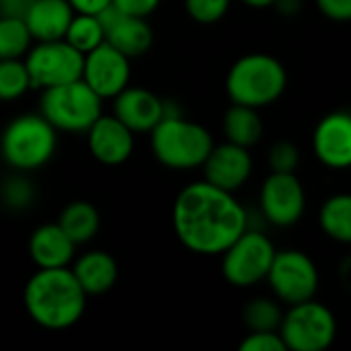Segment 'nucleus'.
<instances>
[{"label": "nucleus", "instance_id": "f257e3e1", "mask_svg": "<svg viewBox=\"0 0 351 351\" xmlns=\"http://www.w3.org/2000/svg\"><path fill=\"white\" fill-rule=\"evenodd\" d=\"M247 228V210L234 193L208 181L189 183L173 204V230L191 253L222 255Z\"/></svg>", "mask_w": 351, "mask_h": 351}, {"label": "nucleus", "instance_id": "f03ea898", "mask_svg": "<svg viewBox=\"0 0 351 351\" xmlns=\"http://www.w3.org/2000/svg\"><path fill=\"white\" fill-rule=\"evenodd\" d=\"M86 300L88 296L70 267L37 269L23 290V304L29 319L47 331L74 327L86 311Z\"/></svg>", "mask_w": 351, "mask_h": 351}, {"label": "nucleus", "instance_id": "7ed1b4c3", "mask_svg": "<svg viewBox=\"0 0 351 351\" xmlns=\"http://www.w3.org/2000/svg\"><path fill=\"white\" fill-rule=\"evenodd\" d=\"M212 146V134L204 125L181 117L169 103L165 117L150 130L152 154L171 171L202 169Z\"/></svg>", "mask_w": 351, "mask_h": 351}, {"label": "nucleus", "instance_id": "20e7f679", "mask_svg": "<svg viewBox=\"0 0 351 351\" xmlns=\"http://www.w3.org/2000/svg\"><path fill=\"white\" fill-rule=\"evenodd\" d=\"M288 86V72L284 64L269 53L241 56L226 74L228 99L237 105L263 109L276 103Z\"/></svg>", "mask_w": 351, "mask_h": 351}, {"label": "nucleus", "instance_id": "39448f33", "mask_svg": "<svg viewBox=\"0 0 351 351\" xmlns=\"http://www.w3.org/2000/svg\"><path fill=\"white\" fill-rule=\"evenodd\" d=\"M58 148V130L41 113L14 117L0 136V156L14 171L45 167Z\"/></svg>", "mask_w": 351, "mask_h": 351}, {"label": "nucleus", "instance_id": "423d86ee", "mask_svg": "<svg viewBox=\"0 0 351 351\" xmlns=\"http://www.w3.org/2000/svg\"><path fill=\"white\" fill-rule=\"evenodd\" d=\"M39 113L58 132L82 134L103 113V99L82 78H76L43 88Z\"/></svg>", "mask_w": 351, "mask_h": 351}, {"label": "nucleus", "instance_id": "0eeeda50", "mask_svg": "<svg viewBox=\"0 0 351 351\" xmlns=\"http://www.w3.org/2000/svg\"><path fill=\"white\" fill-rule=\"evenodd\" d=\"M278 333L290 351H325L337 335L335 315L315 298L290 304L282 315Z\"/></svg>", "mask_w": 351, "mask_h": 351}, {"label": "nucleus", "instance_id": "6e6552de", "mask_svg": "<svg viewBox=\"0 0 351 351\" xmlns=\"http://www.w3.org/2000/svg\"><path fill=\"white\" fill-rule=\"evenodd\" d=\"M276 255V247L259 230L247 228L220 257L222 276L230 286L251 288L267 278Z\"/></svg>", "mask_w": 351, "mask_h": 351}, {"label": "nucleus", "instance_id": "1a4fd4ad", "mask_svg": "<svg viewBox=\"0 0 351 351\" xmlns=\"http://www.w3.org/2000/svg\"><path fill=\"white\" fill-rule=\"evenodd\" d=\"M265 280L276 300L290 306L315 298L321 278L315 261L304 251L284 249L276 251Z\"/></svg>", "mask_w": 351, "mask_h": 351}, {"label": "nucleus", "instance_id": "9d476101", "mask_svg": "<svg viewBox=\"0 0 351 351\" xmlns=\"http://www.w3.org/2000/svg\"><path fill=\"white\" fill-rule=\"evenodd\" d=\"M84 56L66 39L37 41L23 56L31 88H49L80 78Z\"/></svg>", "mask_w": 351, "mask_h": 351}, {"label": "nucleus", "instance_id": "9b49d317", "mask_svg": "<svg viewBox=\"0 0 351 351\" xmlns=\"http://www.w3.org/2000/svg\"><path fill=\"white\" fill-rule=\"evenodd\" d=\"M259 208L263 218L278 228L298 224L306 210V191L296 173H271L261 185Z\"/></svg>", "mask_w": 351, "mask_h": 351}, {"label": "nucleus", "instance_id": "f8f14e48", "mask_svg": "<svg viewBox=\"0 0 351 351\" xmlns=\"http://www.w3.org/2000/svg\"><path fill=\"white\" fill-rule=\"evenodd\" d=\"M132 64L130 58L123 56L119 49L103 41L82 60V74L80 78L105 101L113 99L130 84Z\"/></svg>", "mask_w": 351, "mask_h": 351}, {"label": "nucleus", "instance_id": "ddd939ff", "mask_svg": "<svg viewBox=\"0 0 351 351\" xmlns=\"http://www.w3.org/2000/svg\"><path fill=\"white\" fill-rule=\"evenodd\" d=\"M99 21L105 31V41L119 49L123 56L140 58L144 56L154 41V33L150 23L144 16H134L117 10L113 4L105 6L99 14Z\"/></svg>", "mask_w": 351, "mask_h": 351}, {"label": "nucleus", "instance_id": "4468645a", "mask_svg": "<svg viewBox=\"0 0 351 351\" xmlns=\"http://www.w3.org/2000/svg\"><path fill=\"white\" fill-rule=\"evenodd\" d=\"M84 134L93 158L105 167H119L134 154V132L123 125L113 113H101Z\"/></svg>", "mask_w": 351, "mask_h": 351}, {"label": "nucleus", "instance_id": "2eb2a0df", "mask_svg": "<svg viewBox=\"0 0 351 351\" xmlns=\"http://www.w3.org/2000/svg\"><path fill=\"white\" fill-rule=\"evenodd\" d=\"M202 169L206 175L204 181L224 191L237 193L253 173V158L249 148L237 146L232 142H224L220 146L216 144L212 146Z\"/></svg>", "mask_w": 351, "mask_h": 351}, {"label": "nucleus", "instance_id": "dca6fc26", "mask_svg": "<svg viewBox=\"0 0 351 351\" xmlns=\"http://www.w3.org/2000/svg\"><path fill=\"white\" fill-rule=\"evenodd\" d=\"M313 152L321 165L333 171H346L351 165V115L333 111L325 115L313 134Z\"/></svg>", "mask_w": 351, "mask_h": 351}, {"label": "nucleus", "instance_id": "f3484780", "mask_svg": "<svg viewBox=\"0 0 351 351\" xmlns=\"http://www.w3.org/2000/svg\"><path fill=\"white\" fill-rule=\"evenodd\" d=\"M167 103L144 86H125L113 97V115L134 134H150L165 117Z\"/></svg>", "mask_w": 351, "mask_h": 351}, {"label": "nucleus", "instance_id": "a211bd4d", "mask_svg": "<svg viewBox=\"0 0 351 351\" xmlns=\"http://www.w3.org/2000/svg\"><path fill=\"white\" fill-rule=\"evenodd\" d=\"M76 255V245L66 237L58 222L41 224L31 232L29 257L39 269L70 267Z\"/></svg>", "mask_w": 351, "mask_h": 351}, {"label": "nucleus", "instance_id": "6ab92c4d", "mask_svg": "<svg viewBox=\"0 0 351 351\" xmlns=\"http://www.w3.org/2000/svg\"><path fill=\"white\" fill-rule=\"evenodd\" d=\"M72 261L74 265L70 267V271L74 274L86 296H103L117 284L119 267L107 251L93 249Z\"/></svg>", "mask_w": 351, "mask_h": 351}, {"label": "nucleus", "instance_id": "aec40b11", "mask_svg": "<svg viewBox=\"0 0 351 351\" xmlns=\"http://www.w3.org/2000/svg\"><path fill=\"white\" fill-rule=\"evenodd\" d=\"M72 16L68 0H33L23 19L33 41H53L64 39Z\"/></svg>", "mask_w": 351, "mask_h": 351}, {"label": "nucleus", "instance_id": "412c9836", "mask_svg": "<svg viewBox=\"0 0 351 351\" xmlns=\"http://www.w3.org/2000/svg\"><path fill=\"white\" fill-rule=\"evenodd\" d=\"M58 226L78 247V245L90 243L97 237L99 226H101V216H99V210L90 202L76 199V202H70L62 210L58 218Z\"/></svg>", "mask_w": 351, "mask_h": 351}, {"label": "nucleus", "instance_id": "4be33fe9", "mask_svg": "<svg viewBox=\"0 0 351 351\" xmlns=\"http://www.w3.org/2000/svg\"><path fill=\"white\" fill-rule=\"evenodd\" d=\"M222 125H224L226 142H232L243 148H251L259 144V140L263 138V121L259 109L253 107L232 103V107L224 115Z\"/></svg>", "mask_w": 351, "mask_h": 351}, {"label": "nucleus", "instance_id": "5701e85b", "mask_svg": "<svg viewBox=\"0 0 351 351\" xmlns=\"http://www.w3.org/2000/svg\"><path fill=\"white\" fill-rule=\"evenodd\" d=\"M323 232L335 243H351V197L348 193L331 195L319 214Z\"/></svg>", "mask_w": 351, "mask_h": 351}, {"label": "nucleus", "instance_id": "b1692460", "mask_svg": "<svg viewBox=\"0 0 351 351\" xmlns=\"http://www.w3.org/2000/svg\"><path fill=\"white\" fill-rule=\"evenodd\" d=\"M64 39L84 56L105 41V31H103V25L97 14L74 12L72 21L64 33Z\"/></svg>", "mask_w": 351, "mask_h": 351}, {"label": "nucleus", "instance_id": "393cba45", "mask_svg": "<svg viewBox=\"0 0 351 351\" xmlns=\"http://www.w3.org/2000/svg\"><path fill=\"white\" fill-rule=\"evenodd\" d=\"M33 43V37L21 16L0 14V60L23 58Z\"/></svg>", "mask_w": 351, "mask_h": 351}, {"label": "nucleus", "instance_id": "a878e982", "mask_svg": "<svg viewBox=\"0 0 351 351\" xmlns=\"http://www.w3.org/2000/svg\"><path fill=\"white\" fill-rule=\"evenodd\" d=\"M31 88L23 58L0 60V101H16Z\"/></svg>", "mask_w": 351, "mask_h": 351}, {"label": "nucleus", "instance_id": "bb28decb", "mask_svg": "<svg viewBox=\"0 0 351 351\" xmlns=\"http://www.w3.org/2000/svg\"><path fill=\"white\" fill-rule=\"evenodd\" d=\"M282 308L274 298H255L251 300L245 311L243 319L249 331H278L282 321Z\"/></svg>", "mask_w": 351, "mask_h": 351}, {"label": "nucleus", "instance_id": "cd10ccee", "mask_svg": "<svg viewBox=\"0 0 351 351\" xmlns=\"http://www.w3.org/2000/svg\"><path fill=\"white\" fill-rule=\"evenodd\" d=\"M232 0H185L187 14L199 25H214L224 19Z\"/></svg>", "mask_w": 351, "mask_h": 351}, {"label": "nucleus", "instance_id": "c85d7f7f", "mask_svg": "<svg viewBox=\"0 0 351 351\" xmlns=\"http://www.w3.org/2000/svg\"><path fill=\"white\" fill-rule=\"evenodd\" d=\"M267 162L271 167V173H296L300 165V152L292 142L282 140L271 146Z\"/></svg>", "mask_w": 351, "mask_h": 351}, {"label": "nucleus", "instance_id": "c756f323", "mask_svg": "<svg viewBox=\"0 0 351 351\" xmlns=\"http://www.w3.org/2000/svg\"><path fill=\"white\" fill-rule=\"evenodd\" d=\"M2 199L12 210H23L33 202V187L23 177H12L2 185Z\"/></svg>", "mask_w": 351, "mask_h": 351}, {"label": "nucleus", "instance_id": "7c9ffc66", "mask_svg": "<svg viewBox=\"0 0 351 351\" xmlns=\"http://www.w3.org/2000/svg\"><path fill=\"white\" fill-rule=\"evenodd\" d=\"M241 351H286V346L278 331H249L241 341Z\"/></svg>", "mask_w": 351, "mask_h": 351}, {"label": "nucleus", "instance_id": "2f4dec72", "mask_svg": "<svg viewBox=\"0 0 351 351\" xmlns=\"http://www.w3.org/2000/svg\"><path fill=\"white\" fill-rule=\"evenodd\" d=\"M111 4L125 14L148 19L160 6V0H111Z\"/></svg>", "mask_w": 351, "mask_h": 351}, {"label": "nucleus", "instance_id": "473e14b6", "mask_svg": "<svg viewBox=\"0 0 351 351\" xmlns=\"http://www.w3.org/2000/svg\"><path fill=\"white\" fill-rule=\"evenodd\" d=\"M317 6L335 23H348L351 19V0H317Z\"/></svg>", "mask_w": 351, "mask_h": 351}, {"label": "nucleus", "instance_id": "72a5a7b5", "mask_svg": "<svg viewBox=\"0 0 351 351\" xmlns=\"http://www.w3.org/2000/svg\"><path fill=\"white\" fill-rule=\"evenodd\" d=\"M74 12H84V14H99L105 6L111 4V0H68Z\"/></svg>", "mask_w": 351, "mask_h": 351}, {"label": "nucleus", "instance_id": "f704fd0d", "mask_svg": "<svg viewBox=\"0 0 351 351\" xmlns=\"http://www.w3.org/2000/svg\"><path fill=\"white\" fill-rule=\"evenodd\" d=\"M33 0H0V14L6 16H25L27 8L31 6Z\"/></svg>", "mask_w": 351, "mask_h": 351}, {"label": "nucleus", "instance_id": "c9c22d12", "mask_svg": "<svg viewBox=\"0 0 351 351\" xmlns=\"http://www.w3.org/2000/svg\"><path fill=\"white\" fill-rule=\"evenodd\" d=\"M274 6H278V10H280L282 14L290 16V14H296V12L300 10L302 2H300V0H276Z\"/></svg>", "mask_w": 351, "mask_h": 351}, {"label": "nucleus", "instance_id": "e433bc0d", "mask_svg": "<svg viewBox=\"0 0 351 351\" xmlns=\"http://www.w3.org/2000/svg\"><path fill=\"white\" fill-rule=\"evenodd\" d=\"M245 6H251V8H269V6H274V2L276 0H241Z\"/></svg>", "mask_w": 351, "mask_h": 351}]
</instances>
